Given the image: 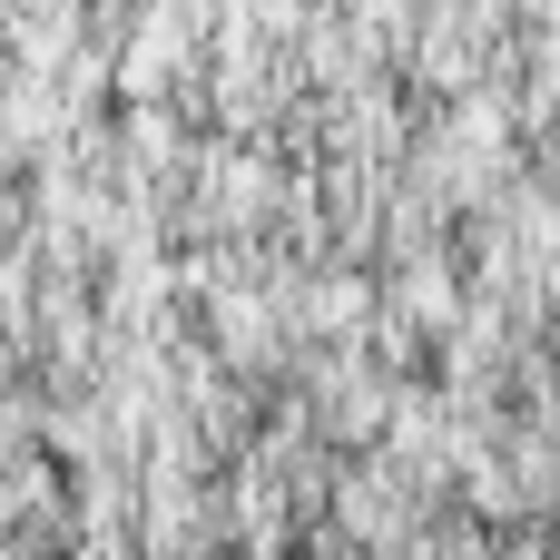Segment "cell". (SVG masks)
I'll return each instance as SVG.
<instances>
[{
  "instance_id": "6da1fadb",
  "label": "cell",
  "mask_w": 560,
  "mask_h": 560,
  "mask_svg": "<svg viewBox=\"0 0 560 560\" xmlns=\"http://www.w3.org/2000/svg\"><path fill=\"white\" fill-rule=\"evenodd\" d=\"M305 305H315V315H305L315 335H364V305H374V285H364V276H315V295H305Z\"/></svg>"
}]
</instances>
